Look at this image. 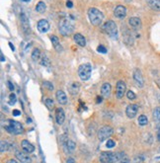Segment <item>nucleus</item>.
<instances>
[{
    "label": "nucleus",
    "instance_id": "423d86ee",
    "mask_svg": "<svg viewBox=\"0 0 160 163\" xmlns=\"http://www.w3.org/2000/svg\"><path fill=\"white\" fill-rule=\"evenodd\" d=\"M113 133H114L113 128H111L109 126H104L98 132V139L100 140V142H102L106 139H108V138H110Z\"/></svg>",
    "mask_w": 160,
    "mask_h": 163
},
{
    "label": "nucleus",
    "instance_id": "c03bdc74",
    "mask_svg": "<svg viewBox=\"0 0 160 163\" xmlns=\"http://www.w3.org/2000/svg\"><path fill=\"white\" fill-rule=\"evenodd\" d=\"M7 163H18V161H16L14 159H10V160H8V162Z\"/></svg>",
    "mask_w": 160,
    "mask_h": 163
},
{
    "label": "nucleus",
    "instance_id": "c9c22d12",
    "mask_svg": "<svg viewBox=\"0 0 160 163\" xmlns=\"http://www.w3.org/2000/svg\"><path fill=\"white\" fill-rule=\"evenodd\" d=\"M116 145V143L114 140H112V139H108V141H107V144H106V146L108 148H113L114 146Z\"/></svg>",
    "mask_w": 160,
    "mask_h": 163
},
{
    "label": "nucleus",
    "instance_id": "9b49d317",
    "mask_svg": "<svg viewBox=\"0 0 160 163\" xmlns=\"http://www.w3.org/2000/svg\"><path fill=\"white\" fill-rule=\"evenodd\" d=\"M125 90H126V85L124 81H118L117 83V91H116V95H117V98L121 99L122 97H124V95L125 93Z\"/></svg>",
    "mask_w": 160,
    "mask_h": 163
},
{
    "label": "nucleus",
    "instance_id": "cd10ccee",
    "mask_svg": "<svg viewBox=\"0 0 160 163\" xmlns=\"http://www.w3.org/2000/svg\"><path fill=\"white\" fill-rule=\"evenodd\" d=\"M40 61H41V64L43 65V66H45V67H50V59L48 58V56L46 55H42V57H41L40 59Z\"/></svg>",
    "mask_w": 160,
    "mask_h": 163
},
{
    "label": "nucleus",
    "instance_id": "de8ad7c7",
    "mask_svg": "<svg viewBox=\"0 0 160 163\" xmlns=\"http://www.w3.org/2000/svg\"><path fill=\"white\" fill-rule=\"evenodd\" d=\"M102 102V97H97V103H101Z\"/></svg>",
    "mask_w": 160,
    "mask_h": 163
},
{
    "label": "nucleus",
    "instance_id": "aec40b11",
    "mask_svg": "<svg viewBox=\"0 0 160 163\" xmlns=\"http://www.w3.org/2000/svg\"><path fill=\"white\" fill-rule=\"evenodd\" d=\"M50 41H51V44H52V45H54V48L55 49L56 51L61 53V51L63 50V48H62V45L60 44L59 40H58L57 37H55V36H51V37H50Z\"/></svg>",
    "mask_w": 160,
    "mask_h": 163
},
{
    "label": "nucleus",
    "instance_id": "a211bd4d",
    "mask_svg": "<svg viewBox=\"0 0 160 163\" xmlns=\"http://www.w3.org/2000/svg\"><path fill=\"white\" fill-rule=\"evenodd\" d=\"M129 24L132 29H139L141 27V20L138 17H131L129 19Z\"/></svg>",
    "mask_w": 160,
    "mask_h": 163
},
{
    "label": "nucleus",
    "instance_id": "39448f33",
    "mask_svg": "<svg viewBox=\"0 0 160 163\" xmlns=\"http://www.w3.org/2000/svg\"><path fill=\"white\" fill-rule=\"evenodd\" d=\"M91 72H92V66L90 63H84L81 64L78 68V75L81 80L86 81L90 78Z\"/></svg>",
    "mask_w": 160,
    "mask_h": 163
},
{
    "label": "nucleus",
    "instance_id": "2eb2a0df",
    "mask_svg": "<svg viewBox=\"0 0 160 163\" xmlns=\"http://www.w3.org/2000/svg\"><path fill=\"white\" fill-rule=\"evenodd\" d=\"M16 157L17 159L21 161V163H32V159L31 157L27 154V152H20V151H17L16 152Z\"/></svg>",
    "mask_w": 160,
    "mask_h": 163
},
{
    "label": "nucleus",
    "instance_id": "09e8293b",
    "mask_svg": "<svg viewBox=\"0 0 160 163\" xmlns=\"http://www.w3.org/2000/svg\"><path fill=\"white\" fill-rule=\"evenodd\" d=\"M27 123H32V120H31V119H27Z\"/></svg>",
    "mask_w": 160,
    "mask_h": 163
},
{
    "label": "nucleus",
    "instance_id": "a19ab883",
    "mask_svg": "<svg viewBox=\"0 0 160 163\" xmlns=\"http://www.w3.org/2000/svg\"><path fill=\"white\" fill-rule=\"evenodd\" d=\"M66 7H67V8H72V7H73L72 2H71V1H67V2H66Z\"/></svg>",
    "mask_w": 160,
    "mask_h": 163
},
{
    "label": "nucleus",
    "instance_id": "6ab92c4d",
    "mask_svg": "<svg viewBox=\"0 0 160 163\" xmlns=\"http://www.w3.org/2000/svg\"><path fill=\"white\" fill-rule=\"evenodd\" d=\"M55 95H56V99H57V101H58L59 104L65 105L67 103V96H66V94L62 90H57Z\"/></svg>",
    "mask_w": 160,
    "mask_h": 163
},
{
    "label": "nucleus",
    "instance_id": "49530a36",
    "mask_svg": "<svg viewBox=\"0 0 160 163\" xmlns=\"http://www.w3.org/2000/svg\"><path fill=\"white\" fill-rule=\"evenodd\" d=\"M0 55H1V61H5V57H4L3 54L1 53V54H0Z\"/></svg>",
    "mask_w": 160,
    "mask_h": 163
},
{
    "label": "nucleus",
    "instance_id": "2f4dec72",
    "mask_svg": "<svg viewBox=\"0 0 160 163\" xmlns=\"http://www.w3.org/2000/svg\"><path fill=\"white\" fill-rule=\"evenodd\" d=\"M17 102V98H16V95L14 93H11L10 96H9V101H8V103H9V105H11V106H13L14 104Z\"/></svg>",
    "mask_w": 160,
    "mask_h": 163
},
{
    "label": "nucleus",
    "instance_id": "20e7f679",
    "mask_svg": "<svg viewBox=\"0 0 160 163\" xmlns=\"http://www.w3.org/2000/svg\"><path fill=\"white\" fill-rule=\"evenodd\" d=\"M103 30L106 32V34L109 35L111 38L115 39L118 36V27H117V24H116L114 21L112 20H109L107 21L104 26H103Z\"/></svg>",
    "mask_w": 160,
    "mask_h": 163
},
{
    "label": "nucleus",
    "instance_id": "37998d69",
    "mask_svg": "<svg viewBox=\"0 0 160 163\" xmlns=\"http://www.w3.org/2000/svg\"><path fill=\"white\" fill-rule=\"evenodd\" d=\"M157 139L160 141V128H158V131H157Z\"/></svg>",
    "mask_w": 160,
    "mask_h": 163
},
{
    "label": "nucleus",
    "instance_id": "c85d7f7f",
    "mask_svg": "<svg viewBox=\"0 0 160 163\" xmlns=\"http://www.w3.org/2000/svg\"><path fill=\"white\" fill-rule=\"evenodd\" d=\"M119 163H130L129 156L125 152H120V161Z\"/></svg>",
    "mask_w": 160,
    "mask_h": 163
},
{
    "label": "nucleus",
    "instance_id": "6e6552de",
    "mask_svg": "<svg viewBox=\"0 0 160 163\" xmlns=\"http://www.w3.org/2000/svg\"><path fill=\"white\" fill-rule=\"evenodd\" d=\"M9 126H10L11 128L12 133H14V134H20V133H23V126L19 122L13 121V120H9Z\"/></svg>",
    "mask_w": 160,
    "mask_h": 163
},
{
    "label": "nucleus",
    "instance_id": "8fccbe9b",
    "mask_svg": "<svg viewBox=\"0 0 160 163\" xmlns=\"http://www.w3.org/2000/svg\"><path fill=\"white\" fill-rule=\"evenodd\" d=\"M22 1H24V2H29V1H31V0H22Z\"/></svg>",
    "mask_w": 160,
    "mask_h": 163
},
{
    "label": "nucleus",
    "instance_id": "f704fd0d",
    "mask_svg": "<svg viewBox=\"0 0 160 163\" xmlns=\"http://www.w3.org/2000/svg\"><path fill=\"white\" fill-rule=\"evenodd\" d=\"M44 86H45V88H48L50 91H52L54 90V85L50 83V82H49V81H45L44 82Z\"/></svg>",
    "mask_w": 160,
    "mask_h": 163
},
{
    "label": "nucleus",
    "instance_id": "f03ea898",
    "mask_svg": "<svg viewBox=\"0 0 160 163\" xmlns=\"http://www.w3.org/2000/svg\"><path fill=\"white\" fill-rule=\"evenodd\" d=\"M58 29H59V32L61 35H63V36H69L70 34H72V32L74 30V26H73V24L68 19L62 18L59 21Z\"/></svg>",
    "mask_w": 160,
    "mask_h": 163
},
{
    "label": "nucleus",
    "instance_id": "72a5a7b5",
    "mask_svg": "<svg viewBox=\"0 0 160 163\" xmlns=\"http://www.w3.org/2000/svg\"><path fill=\"white\" fill-rule=\"evenodd\" d=\"M126 97L130 99V100H135V99H136V95H135L131 90H130V91L126 92Z\"/></svg>",
    "mask_w": 160,
    "mask_h": 163
},
{
    "label": "nucleus",
    "instance_id": "a878e982",
    "mask_svg": "<svg viewBox=\"0 0 160 163\" xmlns=\"http://www.w3.org/2000/svg\"><path fill=\"white\" fill-rule=\"evenodd\" d=\"M42 57V55H41V50L39 49H35L33 50V53H32V59L34 60V61H39Z\"/></svg>",
    "mask_w": 160,
    "mask_h": 163
},
{
    "label": "nucleus",
    "instance_id": "ea45409f",
    "mask_svg": "<svg viewBox=\"0 0 160 163\" xmlns=\"http://www.w3.org/2000/svg\"><path fill=\"white\" fill-rule=\"evenodd\" d=\"M8 87H9V90H10V91H13V90H14V85L11 83L10 81H8Z\"/></svg>",
    "mask_w": 160,
    "mask_h": 163
},
{
    "label": "nucleus",
    "instance_id": "bb28decb",
    "mask_svg": "<svg viewBox=\"0 0 160 163\" xmlns=\"http://www.w3.org/2000/svg\"><path fill=\"white\" fill-rule=\"evenodd\" d=\"M153 118L157 125H160V107H156L153 111Z\"/></svg>",
    "mask_w": 160,
    "mask_h": 163
},
{
    "label": "nucleus",
    "instance_id": "4468645a",
    "mask_svg": "<svg viewBox=\"0 0 160 163\" xmlns=\"http://www.w3.org/2000/svg\"><path fill=\"white\" fill-rule=\"evenodd\" d=\"M55 120L58 125H62L65 120V114L62 108H57L55 111Z\"/></svg>",
    "mask_w": 160,
    "mask_h": 163
},
{
    "label": "nucleus",
    "instance_id": "c756f323",
    "mask_svg": "<svg viewBox=\"0 0 160 163\" xmlns=\"http://www.w3.org/2000/svg\"><path fill=\"white\" fill-rule=\"evenodd\" d=\"M45 103L46 108L49 109V110H52V109L55 108V102H54L52 99H50V98L45 99Z\"/></svg>",
    "mask_w": 160,
    "mask_h": 163
},
{
    "label": "nucleus",
    "instance_id": "412c9836",
    "mask_svg": "<svg viewBox=\"0 0 160 163\" xmlns=\"http://www.w3.org/2000/svg\"><path fill=\"white\" fill-rule=\"evenodd\" d=\"M73 40L76 44L80 45V47H85L86 45V39L84 38V36H82L79 33H76L73 36Z\"/></svg>",
    "mask_w": 160,
    "mask_h": 163
},
{
    "label": "nucleus",
    "instance_id": "ddd939ff",
    "mask_svg": "<svg viewBox=\"0 0 160 163\" xmlns=\"http://www.w3.org/2000/svg\"><path fill=\"white\" fill-rule=\"evenodd\" d=\"M50 23L45 19H42L38 22V25H37V28L39 30V32L41 33H46L49 30H50Z\"/></svg>",
    "mask_w": 160,
    "mask_h": 163
},
{
    "label": "nucleus",
    "instance_id": "1a4fd4ad",
    "mask_svg": "<svg viewBox=\"0 0 160 163\" xmlns=\"http://www.w3.org/2000/svg\"><path fill=\"white\" fill-rule=\"evenodd\" d=\"M134 80H135V84L138 86V87H143L144 85V79L142 76V73L138 68H135L134 70Z\"/></svg>",
    "mask_w": 160,
    "mask_h": 163
},
{
    "label": "nucleus",
    "instance_id": "f257e3e1",
    "mask_svg": "<svg viewBox=\"0 0 160 163\" xmlns=\"http://www.w3.org/2000/svg\"><path fill=\"white\" fill-rule=\"evenodd\" d=\"M88 17L91 24L94 26H100L104 20V14L95 7H92L88 10Z\"/></svg>",
    "mask_w": 160,
    "mask_h": 163
},
{
    "label": "nucleus",
    "instance_id": "9d476101",
    "mask_svg": "<svg viewBox=\"0 0 160 163\" xmlns=\"http://www.w3.org/2000/svg\"><path fill=\"white\" fill-rule=\"evenodd\" d=\"M138 112V106L136 104H130L125 109V114L130 119H134Z\"/></svg>",
    "mask_w": 160,
    "mask_h": 163
},
{
    "label": "nucleus",
    "instance_id": "f3484780",
    "mask_svg": "<svg viewBox=\"0 0 160 163\" xmlns=\"http://www.w3.org/2000/svg\"><path fill=\"white\" fill-rule=\"evenodd\" d=\"M111 90H112V87H111L110 83H104L101 87V94L104 98H109L111 96Z\"/></svg>",
    "mask_w": 160,
    "mask_h": 163
},
{
    "label": "nucleus",
    "instance_id": "5701e85b",
    "mask_svg": "<svg viewBox=\"0 0 160 163\" xmlns=\"http://www.w3.org/2000/svg\"><path fill=\"white\" fill-rule=\"evenodd\" d=\"M147 4L154 11H160V0H147Z\"/></svg>",
    "mask_w": 160,
    "mask_h": 163
},
{
    "label": "nucleus",
    "instance_id": "7ed1b4c3",
    "mask_svg": "<svg viewBox=\"0 0 160 163\" xmlns=\"http://www.w3.org/2000/svg\"><path fill=\"white\" fill-rule=\"evenodd\" d=\"M99 159L101 163H118L120 161V153L103 151Z\"/></svg>",
    "mask_w": 160,
    "mask_h": 163
},
{
    "label": "nucleus",
    "instance_id": "f8f14e48",
    "mask_svg": "<svg viewBox=\"0 0 160 163\" xmlns=\"http://www.w3.org/2000/svg\"><path fill=\"white\" fill-rule=\"evenodd\" d=\"M126 8L123 5H119L115 8V11H114V15H115L117 18L119 19H124L125 16H126Z\"/></svg>",
    "mask_w": 160,
    "mask_h": 163
},
{
    "label": "nucleus",
    "instance_id": "a18cd8bd",
    "mask_svg": "<svg viewBox=\"0 0 160 163\" xmlns=\"http://www.w3.org/2000/svg\"><path fill=\"white\" fill-rule=\"evenodd\" d=\"M9 47H10V49H12V50H13V51H14V50H15V48H14V45H13V44H11V43H9Z\"/></svg>",
    "mask_w": 160,
    "mask_h": 163
},
{
    "label": "nucleus",
    "instance_id": "4c0bfd02",
    "mask_svg": "<svg viewBox=\"0 0 160 163\" xmlns=\"http://www.w3.org/2000/svg\"><path fill=\"white\" fill-rule=\"evenodd\" d=\"M154 77H155V82H156V84H157V86L160 88V73L155 74Z\"/></svg>",
    "mask_w": 160,
    "mask_h": 163
},
{
    "label": "nucleus",
    "instance_id": "b1692460",
    "mask_svg": "<svg viewBox=\"0 0 160 163\" xmlns=\"http://www.w3.org/2000/svg\"><path fill=\"white\" fill-rule=\"evenodd\" d=\"M64 146H66L67 148V151L69 153H73L76 149V143L73 141V140H70V139H67L64 143Z\"/></svg>",
    "mask_w": 160,
    "mask_h": 163
},
{
    "label": "nucleus",
    "instance_id": "dca6fc26",
    "mask_svg": "<svg viewBox=\"0 0 160 163\" xmlns=\"http://www.w3.org/2000/svg\"><path fill=\"white\" fill-rule=\"evenodd\" d=\"M21 146H22V148L24 149V151L27 153H32L35 151V146H34L31 142H29L28 140H26V139L22 140Z\"/></svg>",
    "mask_w": 160,
    "mask_h": 163
},
{
    "label": "nucleus",
    "instance_id": "7c9ffc66",
    "mask_svg": "<svg viewBox=\"0 0 160 163\" xmlns=\"http://www.w3.org/2000/svg\"><path fill=\"white\" fill-rule=\"evenodd\" d=\"M138 123H139L140 126H146V125L148 123L147 117L144 116V115H141V116H139V118H138Z\"/></svg>",
    "mask_w": 160,
    "mask_h": 163
},
{
    "label": "nucleus",
    "instance_id": "e433bc0d",
    "mask_svg": "<svg viewBox=\"0 0 160 163\" xmlns=\"http://www.w3.org/2000/svg\"><path fill=\"white\" fill-rule=\"evenodd\" d=\"M97 50L101 53V54H106L107 53V49H106L105 47H103V45H99L98 48H97Z\"/></svg>",
    "mask_w": 160,
    "mask_h": 163
},
{
    "label": "nucleus",
    "instance_id": "4be33fe9",
    "mask_svg": "<svg viewBox=\"0 0 160 163\" xmlns=\"http://www.w3.org/2000/svg\"><path fill=\"white\" fill-rule=\"evenodd\" d=\"M68 90L71 95H73V96L77 95L80 90V84L78 82H71L68 85Z\"/></svg>",
    "mask_w": 160,
    "mask_h": 163
},
{
    "label": "nucleus",
    "instance_id": "0eeeda50",
    "mask_svg": "<svg viewBox=\"0 0 160 163\" xmlns=\"http://www.w3.org/2000/svg\"><path fill=\"white\" fill-rule=\"evenodd\" d=\"M20 21H21V25H22V29L24 31V33L26 35H30L31 33L30 22H29V19L27 17V15L25 13H23V12L20 15Z\"/></svg>",
    "mask_w": 160,
    "mask_h": 163
},
{
    "label": "nucleus",
    "instance_id": "473e14b6",
    "mask_svg": "<svg viewBox=\"0 0 160 163\" xmlns=\"http://www.w3.org/2000/svg\"><path fill=\"white\" fill-rule=\"evenodd\" d=\"M0 144H1V145H0V152L1 153H3L4 151H6V150L8 149V143L6 142V141L2 140Z\"/></svg>",
    "mask_w": 160,
    "mask_h": 163
},
{
    "label": "nucleus",
    "instance_id": "393cba45",
    "mask_svg": "<svg viewBox=\"0 0 160 163\" xmlns=\"http://www.w3.org/2000/svg\"><path fill=\"white\" fill-rule=\"evenodd\" d=\"M45 9H46V5H45V3L44 1H40L37 4V6H36V11L38 13H44L45 11Z\"/></svg>",
    "mask_w": 160,
    "mask_h": 163
},
{
    "label": "nucleus",
    "instance_id": "58836bf2",
    "mask_svg": "<svg viewBox=\"0 0 160 163\" xmlns=\"http://www.w3.org/2000/svg\"><path fill=\"white\" fill-rule=\"evenodd\" d=\"M20 114H21V112L19 110H13V116L17 117V116H20Z\"/></svg>",
    "mask_w": 160,
    "mask_h": 163
},
{
    "label": "nucleus",
    "instance_id": "79ce46f5",
    "mask_svg": "<svg viewBox=\"0 0 160 163\" xmlns=\"http://www.w3.org/2000/svg\"><path fill=\"white\" fill-rule=\"evenodd\" d=\"M66 163H76V162H75V160L73 158H68V159L66 160Z\"/></svg>",
    "mask_w": 160,
    "mask_h": 163
}]
</instances>
